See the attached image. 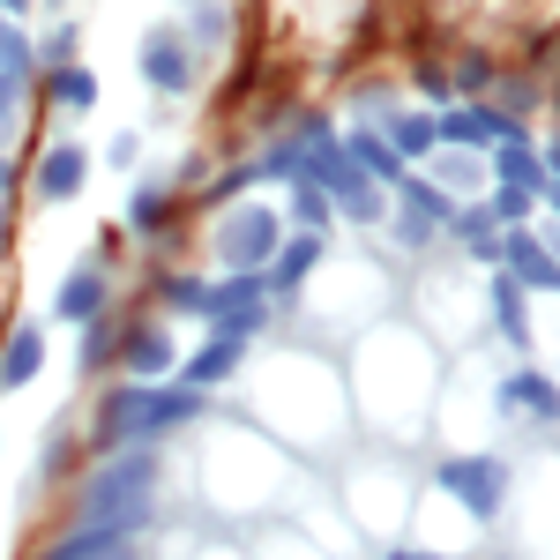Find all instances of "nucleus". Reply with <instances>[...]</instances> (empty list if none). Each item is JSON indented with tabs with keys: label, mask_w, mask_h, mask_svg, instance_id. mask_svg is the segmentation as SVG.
I'll return each instance as SVG.
<instances>
[{
	"label": "nucleus",
	"mask_w": 560,
	"mask_h": 560,
	"mask_svg": "<svg viewBox=\"0 0 560 560\" xmlns=\"http://www.w3.org/2000/svg\"><path fill=\"white\" fill-rule=\"evenodd\" d=\"M202 411V396L195 388H179V382H158V388H142V382H120V388H105V404H97V427H90V441L97 448H150V441H165L173 427H187Z\"/></svg>",
	"instance_id": "1"
},
{
	"label": "nucleus",
	"mask_w": 560,
	"mask_h": 560,
	"mask_svg": "<svg viewBox=\"0 0 560 560\" xmlns=\"http://www.w3.org/2000/svg\"><path fill=\"white\" fill-rule=\"evenodd\" d=\"M292 173L314 179V187L329 195V210H345L351 224H382L388 217V195L374 179H359V165L345 158V135L329 128V120H306V128L292 135Z\"/></svg>",
	"instance_id": "2"
},
{
	"label": "nucleus",
	"mask_w": 560,
	"mask_h": 560,
	"mask_svg": "<svg viewBox=\"0 0 560 560\" xmlns=\"http://www.w3.org/2000/svg\"><path fill=\"white\" fill-rule=\"evenodd\" d=\"M150 493H158V456H150V448H120V456L83 486L75 530H120V538H135V523L150 516Z\"/></svg>",
	"instance_id": "3"
},
{
	"label": "nucleus",
	"mask_w": 560,
	"mask_h": 560,
	"mask_svg": "<svg viewBox=\"0 0 560 560\" xmlns=\"http://www.w3.org/2000/svg\"><path fill=\"white\" fill-rule=\"evenodd\" d=\"M277 247H284V217L269 210V202L224 210V224H217V240H210V255L224 261V277H261V269L277 261Z\"/></svg>",
	"instance_id": "4"
},
{
	"label": "nucleus",
	"mask_w": 560,
	"mask_h": 560,
	"mask_svg": "<svg viewBox=\"0 0 560 560\" xmlns=\"http://www.w3.org/2000/svg\"><path fill=\"white\" fill-rule=\"evenodd\" d=\"M433 486L456 493V509H464L471 523H493L501 509H509V464L486 456V448H478V456H448V464L433 471Z\"/></svg>",
	"instance_id": "5"
},
{
	"label": "nucleus",
	"mask_w": 560,
	"mask_h": 560,
	"mask_svg": "<svg viewBox=\"0 0 560 560\" xmlns=\"http://www.w3.org/2000/svg\"><path fill=\"white\" fill-rule=\"evenodd\" d=\"M202 322H210V337H232V345L261 337L269 329V284L261 277H224V284H210Z\"/></svg>",
	"instance_id": "6"
},
{
	"label": "nucleus",
	"mask_w": 560,
	"mask_h": 560,
	"mask_svg": "<svg viewBox=\"0 0 560 560\" xmlns=\"http://www.w3.org/2000/svg\"><path fill=\"white\" fill-rule=\"evenodd\" d=\"M523 142V120L516 113H493V105H448V113H433V150H509Z\"/></svg>",
	"instance_id": "7"
},
{
	"label": "nucleus",
	"mask_w": 560,
	"mask_h": 560,
	"mask_svg": "<svg viewBox=\"0 0 560 560\" xmlns=\"http://www.w3.org/2000/svg\"><path fill=\"white\" fill-rule=\"evenodd\" d=\"M120 374L142 382V388H158L165 374H179L173 329H165V322H128V329H120Z\"/></svg>",
	"instance_id": "8"
},
{
	"label": "nucleus",
	"mask_w": 560,
	"mask_h": 560,
	"mask_svg": "<svg viewBox=\"0 0 560 560\" xmlns=\"http://www.w3.org/2000/svg\"><path fill=\"white\" fill-rule=\"evenodd\" d=\"M493 269L516 284L523 300H530V292H560V255L538 232H501V261H493Z\"/></svg>",
	"instance_id": "9"
},
{
	"label": "nucleus",
	"mask_w": 560,
	"mask_h": 560,
	"mask_svg": "<svg viewBox=\"0 0 560 560\" xmlns=\"http://www.w3.org/2000/svg\"><path fill=\"white\" fill-rule=\"evenodd\" d=\"M105 300H113V284H105V261H83V269H68V277H60V292H52V314H60L68 329H90V322H105Z\"/></svg>",
	"instance_id": "10"
},
{
	"label": "nucleus",
	"mask_w": 560,
	"mask_h": 560,
	"mask_svg": "<svg viewBox=\"0 0 560 560\" xmlns=\"http://www.w3.org/2000/svg\"><path fill=\"white\" fill-rule=\"evenodd\" d=\"M83 179H90V150H83V142H52V150L38 158L31 195H38V202H75V195H83Z\"/></svg>",
	"instance_id": "11"
},
{
	"label": "nucleus",
	"mask_w": 560,
	"mask_h": 560,
	"mask_svg": "<svg viewBox=\"0 0 560 560\" xmlns=\"http://www.w3.org/2000/svg\"><path fill=\"white\" fill-rule=\"evenodd\" d=\"M142 75L165 90V97H179V90L195 83V52H187V38H179V31H150V38H142Z\"/></svg>",
	"instance_id": "12"
},
{
	"label": "nucleus",
	"mask_w": 560,
	"mask_h": 560,
	"mask_svg": "<svg viewBox=\"0 0 560 560\" xmlns=\"http://www.w3.org/2000/svg\"><path fill=\"white\" fill-rule=\"evenodd\" d=\"M45 374V329L38 322H15L0 337V388H31Z\"/></svg>",
	"instance_id": "13"
},
{
	"label": "nucleus",
	"mask_w": 560,
	"mask_h": 560,
	"mask_svg": "<svg viewBox=\"0 0 560 560\" xmlns=\"http://www.w3.org/2000/svg\"><path fill=\"white\" fill-rule=\"evenodd\" d=\"M493 404H501V411H523V419H546V427L560 419V388H553V374H530V366H523V374H509V382L493 388Z\"/></svg>",
	"instance_id": "14"
},
{
	"label": "nucleus",
	"mask_w": 560,
	"mask_h": 560,
	"mask_svg": "<svg viewBox=\"0 0 560 560\" xmlns=\"http://www.w3.org/2000/svg\"><path fill=\"white\" fill-rule=\"evenodd\" d=\"M345 158L359 165V179H374V187H404V173H411V165H404V158H396V150H388L374 128L345 135Z\"/></svg>",
	"instance_id": "15"
},
{
	"label": "nucleus",
	"mask_w": 560,
	"mask_h": 560,
	"mask_svg": "<svg viewBox=\"0 0 560 560\" xmlns=\"http://www.w3.org/2000/svg\"><path fill=\"white\" fill-rule=\"evenodd\" d=\"M240 359H247V345H232V337H210V345H202L195 359H187V366H179V388H195V396H202V388L232 382V374H240Z\"/></svg>",
	"instance_id": "16"
},
{
	"label": "nucleus",
	"mask_w": 560,
	"mask_h": 560,
	"mask_svg": "<svg viewBox=\"0 0 560 560\" xmlns=\"http://www.w3.org/2000/svg\"><path fill=\"white\" fill-rule=\"evenodd\" d=\"M486 187L546 195V165H538V150H530V142H509V150H493V165H486Z\"/></svg>",
	"instance_id": "17"
},
{
	"label": "nucleus",
	"mask_w": 560,
	"mask_h": 560,
	"mask_svg": "<svg viewBox=\"0 0 560 560\" xmlns=\"http://www.w3.org/2000/svg\"><path fill=\"white\" fill-rule=\"evenodd\" d=\"M448 232L464 240V255H471V261H486V269L501 261V224H493V210H486V202H456Z\"/></svg>",
	"instance_id": "18"
},
{
	"label": "nucleus",
	"mask_w": 560,
	"mask_h": 560,
	"mask_svg": "<svg viewBox=\"0 0 560 560\" xmlns=\"http://www.w3.org/2000/svg\"><path fill=\"white\" fill-rule=\"evenodd\" d=\"M31 75H38V45L23 38V23H8V8H0V83L23 90Z\"/></svg>",
	"instance_id": "19"
},
{
	"label": "nucleus",
	"mask_w": 560,
	"mask_h": 560,
	"mask_svg": "<svg viewBox=\"0 0 560 560\" xmlns=\"http://www.w3.org/2000/svg\"><path fill=\"white\" fill-rule=\"evenodd\" d=\"M382 142L404 158V165H411V158H433V113H388Z\"/></svg>",
	"instance_id": "20"
},
{
	"label": "nucleus",
	"mask_w": 560,
	"mask_h": 560,
	"mask_svg": "<svg viewBox=\"0 0 560 560\" xmlns=\"http://www.w3.org/2000/svg\"><path fill=\"white\" fill-rule=\"evenodd\" d=\"M120 553H128L120 530H68V538H52L38 560H120Z\"/></svg>",
	"instance_id": "21"
},
{
	"label": "nucleus",
	"mask_w": 560,
	"mask_h": 560,
	"mask_svg": "<svg viewBox=\"0 0 560 560\" xmlns=\"http://www.w3.org/2000/svg\"><path fill=\"white\" fill-rule=\"evenodd\" d=\"M314 261H322V240H314V232H300V240H284V247H277V261H269V277H261V284H269V292H292Z\"/></svg>",
	"instance_id": "22"
},
{
	"label": "nucleus",
	"mask_w": 560,
	"mask_h": 560,
	"mask_svg": "<svg viewBox=\"0 0 560 560\" xmlns=\"http://www.w3.org/2000/svg\"><path fill=\"white\" fill-rule=\"evenodd\" d=\"M45 97L68 105V113H90V105H97V75H90L83 60H75V68H45Z\"/></svg>",
	"instance_id": "23"
},
{
	"label": "nucleus",
	"mask_w": 560,
	"mask_h": 560,
	"mask_svg": "<svg viewBox=\"0 0 560 560\" xmlns=\"http://www.w3.org/2000/svg\"><path fill=\"white\" fill-rule=\"evenodd\" d=\"M396 195H404V210L419 217V224H433V232H448V217H456V202H448V195H441L433 179L404 173V187H396Z\"/></svg>",
	"instance_id": "24"
},
{
	"label": "nucleus",
	"mask_w": 560,
	"mask_h": 560,
	"mask_svg": "<svg viewBox=\"0 0 560 560\" xmlns=\"http://www.w3.org/2000/svg\"><path fill=\"white\" fill-rule=\"evenodd\" d=\"M433 187L456 202V195L486 187V165H478V158H464V150H433Z\"/></svg>",
	"instance_id": "25"
},
{
	"label": "nucleus",
	"mask_w": 560,
	"mask_h": 560,
	"mask_svg": "<svg viewBox=\"0 0 560 560\" xmlns=\"http://www.w3.org/2000/svg\"><path fill=\"white\" fill-rule=\"evenodd\" d=\"M493 314H501V337H509V345H530V314H523V292L516 284H509V277H501V269H493Z\"/></svg>",
	"instance_id": "26"
},
{
	"label": "nucleus",
	"mask_w": 560,
	"mask_h": 560,
	"mask_svg": "<svg viewBox=\"0 0 560 560\" xmlns=\"http://www.w3.org/2000/svg\"><path fill=\"white\" fill-rule=\"evenodd\" d=\"M292 217H300V232H314V240H322L337 210H329V195H322L314 179H292Z\"/></svg>",
	"instance_id": "27"
},
{
	"label": "nucleus",
	"mask_w": 560,
	"mask_h": 560,
	"mask_svg": "<svg viewBox=\"0 0 560 560\" xmlns=\"http://www.w3.org/2000/svg\"><path fill=\"white\" fill-rule=\"evenodd\" d=\"M165 217H173L165 187H135V195H128V224H135V232H165Z\"/></svg>",
	"instance_id": "28"
},
{
	"label": "nucleus",
	"mask_w": 560,
	"mask_h": 560,
	"mask_svg": "<svg viewBox=\"0 0 560 560\" xmlns=\"http://www.w3.org/2000/svg\"><path fill=\"white\" fill-rule=\"evenodd\" d=\"M202 300H210V277H165V306L173 314H202Z\"/></svg>",
	"instance_id": "29"
},
{
	"label": "nucleus",
	"mask_w": 560,
	"mask_h": 560,
	"mask_svg": "<svg viewBox=\"0 0 560 560\" xmlns=\"http://www.w3.org/2000/svg\"><path fill=\"white\" fill-rule=\"evenodd\" d=\"M120 345V329H113V314H105V322H90L83 329V366H105V351Z\"/></svg>",
	"instance_id": "30"
},
{
	"label": "nucleus",
	"mask_w": 560,
	"mask_h": 560,
	"mask_svg": "<svg viewBox=\"0 0 560 560\" xmlns=\"http://www.w3.org/2000/svg\"><path fill=\"white\" fill-rule=\"evenodd\" d=\"M419 97H427L433 113H448V105H456V83H448L441 68H419Z\"/></svg>",
	"instance_id": "31"
},
{
	"label": "nucleus",
	"mask_w": 560,
	"mask_h": 560,
	"mask_svg": "<svg viewBox=\"0 0 560 560\" xmlns=\"http://www.w3.org/2000/svg\"><path fill=\"white\" fill-rule=\"evenodd\" d=\"M224 15H232V8H195V15H187V38H224Z\"/></svg>",
	"instance_id": "32"
},
{
	"label": "nucleus",
	"mask_w": 560,
	"mask_h": 560,
	"mask_svg": "<svg viewBox=\"0 0 560 560\" xmlns=\"http://www.w3.org/2000/svg\"><path fill=\"white\" fill-rule=\"evenodd\" d=\"M247 179H255V165H240V173H224V179L210 187V195H202V202H210V210H224V202H232V195H240Z\"/></svg>",
	"instance_id": "33"
},
{
	"label": "nucleus",
	"mask_w": 560,
	"mask_h": 560,
	"mask_svg": "<svg viewBox=\"0 0 560 560\" xmlns=\"http://www.w3.org/2000/svg\"><path fill=\"white\" fill-rule=\"evenodd\" d=\"M456 83H464V90H486V83H493V75H486V52H471V60H464V75H456Z\"/></svg>",
	"instance_id": "34"
},
{
	"label": "nucleus",
	"mask_w": 560,
	"mask_h": 560,
	"mask_svg": "<svg viewBox=\"0 0 560 560\" xmlns=\"http://www.w3.org/2000/svg\"><path fill=\"white\" fill-rule=\"evenodd\" d=\"M396 232H404V247H427V240H433V224H419L411 210H404V224H396Z\"/></svg>",
	"instance_id": "35"
},
{
	"label": "nucleus",
	"mask_w": 560,
	"mask_h": 560,
	"mask_svg": "<svg viewBox=\"0 0 560 560\" xmlns=\"http://www.w3.org/2000/svg\"><path fill=\"white\" fill-rule=\"evenodd\" d=\"M538 202H546V210L560 217V179H546V195H538Z\"/></svg>",
	"instance_id": "36"
},
{
	"label": "nucleus",
	"mask_w": 560,
	"mask_h": 560,
	"mask_svg": "<svg viewBox=\"0 0 560 560\" xmlns=\"http://www.w3.org/2000/svg\"><path fill=\"white\" fill-rule=\"evenodd\" d=\"M388 560H441V553H388Z\"/></svg>",
	"instance_id": "37"
},
{
	"label": "nucleus",
	"mask_w": 560,
	"mask_h": 560,
	"mask_svg": "<svg viewBox=\"0 0 560 560\" xmlns=\"http://www.w3.org/2000/svg\"><path fill=\"white\" fill-rule=\"evenodd\" d=\"M8 105H15V90H8V83H0V113H8Z\"/></svg>",
	"instance_id": "38"
},
{
	"label": "nucleus",
	"mask_w": 560,
	"mask_h": 560,
	"mask_svg": "<svg viewBox=\"0 0 560 560\" xmlns=\"http://www.w3.org/2000/svg\"><path fill=\"white\" fill-rule=\"evenodd\" d=\"M0 232H8V195H0Z\"/></svg>",
	"instance_id": "39"
},
{
	"label": "nucleus",
	"mask_w": 560,
	"mask_h": 560,
	"mask_svg": "<svg viewBox=\"0 0 560 560\" xmlns=\"http://www.w3.org/2000/svg\"><path fill=\"white\" fill-rule=\"evenodd\" d=\"M0 179H8V165H0Z\"/></svg>",
	"instance_id": "40"
}]
</instances>
